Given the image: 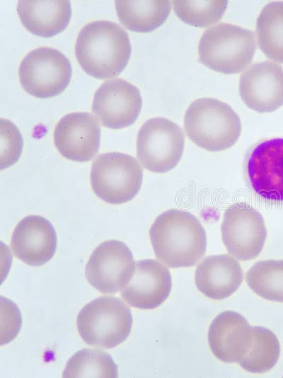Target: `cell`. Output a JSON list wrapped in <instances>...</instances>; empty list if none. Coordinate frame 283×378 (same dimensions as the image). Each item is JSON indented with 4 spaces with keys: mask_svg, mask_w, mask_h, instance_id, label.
I'll return each instance as SVG.
<instances>
[{
    "mask_svg": "<svg viewBox=\"0 0 283 378\" xmlns=\"http://www.w3.org/2000/svg\"><path fill=\"white\" fill-rule=\"evenodd\" d=\"M72 69L69 59L59 50L41 47L29 52L18 69L23 88L38 98L62 93L69 84Z\"/></svg>",
    "mask_w": 283,
    "mask_h": 378,
    "instance_id": "8",
    "label": "cell"
},
{
    "mask_svg": "<svg viewBox=\"0 0 283 378\" xmlns=\"http://www.w3.org/2000/svg\"><path fill=\"white\" fill-rule=\"evenodd\" d=\"M156 257L171 268L191 267L204 256L206 231L189 212L170 209L159 214L149 229Z\"/></svg>",
    "mask_w": 283,
    "mask_h": 378,
    "instance_id": "1",
    "label": "cell"
},
{
    "mask_svg": "<svg viewBox=\"0 0 283 378\" xmlns=\"http://www.w3.org/2000/svg\"><path fill=\"white\" fill-rule=\"evenodd\" d=\"M142 98L137 87L122 79L103 83L94 94L92 112L104 127L122 129L138 118Z\"/></svg>",
    "mask_w": 283,
    "mask_h": 378,
    "instance_id": "11",
    "label": "cell"
},
{
    "mask_svg": "<svg viewBox=\"0 0 283 378\" xmlns=\"http://www.w3.org/2000/svg\"><path fill=\"white\" fill-rule=\"evenodd\" d=\"M63 377H117V366L112 357L98 349H82L68 360Z\"/></svg>",
    "mask_w": 283,
    "mask_h": 378,
    "instance_id": "24",
    "label": "cell"
},
{
    "mask_svg": "<svg viewBox=\"0 0 283 378\" xmlns=\"http://www.w3.org/2000/svg\"><path fill=\"white\" fill-rule=\"evenodd\" d=\"M115 5L121 23L128 30L139 33H149L160 27L171 8L168 0H120Z\"/></svg>",
    "mask_w": 283,
    "mask_h": 378,
    "instance_id": "20",
    "label": "cell"
},
{
    "mask_svg": "<svg viewBox=\"0 0 283 378\" xmlns=\"http://www.w3.org/2000/svg\"><path fill=\"white\" fill-rule=\"evenodd\" d=\"M253 341V326L241 314L225 311L212 321L208 343L213 355L226 363L238 362L248 353Z\"/></svg>",
    "mask_w": 283,
    "mask_h": 378,
    "instance_id": "17",
    "label": "cell"
},
{
    "mask_svg": "<svg viewBox=\"0 0 283 378\" xmlns=\"http://www.w3.org/2000/svg\"><path fill=\"white\" fill-rule=\"evenodd\" d=\"M246 280L260 297L283 303V260L256 262L247 271Z\"/></svg>",
    "mask_w": 283,
    "mask_h": 378,
    "instance_id": "23",
    "label": "cell"
},
{
    "mask_svg": "<svg viewBox=\"0 0 283 378\" xmlns=\"http://www.w3.org/2000/svg\"><path fill=\"white\" fill-rule=\"evenodd\" d=\"M128 33L117 23L96 21L83 26L75 44V55L84 71L100 79L118 76L131 55Z\"/></svg>",
    "mask_w": 283,
    "mask_h": 378,
    "instance_id": "2",
    "label": "cell"
},
{
    "mask_svg": "<svg viewBox=\"0 0 283 378\" xmlns=\"http://www.w3.org/2000/svg\"><path fill=\"white\" fill-rule=\"evenodd\" d=\"M185 135L180 127L165 118H153L140 127L137 139V156L147 170L157 173L174 168L180 161Z\"/></svg>",
    "mask_w": 283,
    "mask_h": 378,
    "instance_id": "7",
    "label": "cell"
},
{
    "mask_svg": "<svg viewBox=\"0 0 283 378\" xmlns=\"http://www.w3.org/2000/svg\"><path fill=\"white\" fill-rule=\"evenodd\" d=\"M17 12L23 25L31 33L43 38L62 32L71 16L69 1H19Z\"/></svg>",
    "mask_w": 283,
    "mask_h": 378,
    "instance_id": "19",
    "label": "cell"
},
{
    "mask_svg": "<svg viewBox=\"0 0 283 378\" xmlns=\"http://www.w3.org/2000/svg\"><path fill=\"white\" fill-rule=\"evenodd\" d=\"M239 93L255 111L276 110L283 105V68L270 61L253 64L241 76Z\"/></svg>",
    "mask_w": 283,
    "mask_h": 378,
    "instance_id": "14",
    "label": "cell"
},
{
    "mask_svg": "<svg viewBox=\"0 0 283 378\" xmlns=\"http://www.w3.org/2000/svg\"><path fill=\"white\" fill-rule=\"evenodd\" d=\"M243 282L238 261L228 254L205 258L197 267L195 282L205 297L223 299L235 292Z\"/></svg>",
    "mask_w": 283,
    "mask_h": 378,
    "instance_id": "18",
    "label": "cell"
},
{
    "mask_svg": "<svg viewBox=\"0 0 283 378\" xmlns=\"http://www.w3.org/2000/svg\"><path fill=\"white\" fill-rule=\"evenodd\" d=\"M143 169L127 154H100L93 162L90 180L93 193L105 202L118 205L132 200L139 193Z\"/></svg>",
    "mask_w": 283,
    "mask_h": 378,
    "instance_id": "6",
    "label": "cell"
},
{
    "mask_svg": "<svg viewBox=\"0 0 283 378\" xmlns=\"http://www.w3.org/2000/svg\"><path fill=\"white\" fill-rule=\"evenodd\" d=\"M1 169L18 160L23 149V138L17 127L8 120L1 118Z\"/></svg>",
    "mask_w": 283,
    "mask_h": 378,
    "instance_id": "26",
    "label": "cell"
},
{
    "mask_svg": "<svg viewBox=\"0 0 283 378\" xmlns=\"http://www.w3.org/2000/svg\"><path fill=\"white\" fill-rule=\"evenodd\" d=\"M54 143L66 159L85 162L98 153L100 142V128L96 118L86 112L65 115L57 124Z\"/></svg>",
    "mask_w": 283,
    "mask_h": 378,
    "instance_id": "13",
    "label": "cell"
},
{
    "mask_svg": "<svg viewBox=\"0 0 283 378\" xmlns=\"http://www.w3.org/2000/svg\"><path fill=\"white\" fill-rule=\"evenodd\" d=\"M280 345L276 335L262 326H253V341L248 353L238 363L245 370L263 373L277 362Z\"/></svg>",
    "mask_w": 283,
    "mask_h": 378,
    "instance_id": "22",
    "label": "cell"
},
{
    "mask_svg": "<svg viewBox=\"0 0 283 378\" xmlns=\"http://www.w3.org/2000/svg\"><path fill=\"white\" fill-rule=\"evenodd\" d=\"M252 190L272 202H283V138L264 140L250 151L246 166Z\"/></svg>",
    "mask_w": 283,
    "mask_h": 378,
    "instance_id": "12",
    "label": "cell"
},
{
    "mask_svg": "<svg viewBox=\"0 0 283 378\" xmlns=\"http://www.w3.org/2000/svg\"><path fill=\"white\" fill-rule=\"evenodd\" d=\"M255 49L251 30L221 23L202 34L198 45L199 61L215 71L237 74L252 62Z\"/></svg>",
    "mask_w": 283,
    "mask_h": 378,
    "instance_id": "4",
    "label": "cell"
},
{
    "mask_svg": "<svg viewBox=\"0 0 283 378\" xmlns=\"http://www.w3.org/2000/svg\"><path fill=\"white\" fill-rule=\"evenodd\" d=\"M135 263L131 250L125 243L105 241L92 252L85 268L86 278L100 292L115 294L130 280Z\"/></svg>",
    "mask_w": 283,
    "mask_h": 378,
    "instance_id": "10",
    "label": "cell"
},
{
    "mask_svg": "<svg viewBox=\"0 0 283 378\" xmlns=\"http://www.w3.org/2000/svg\"><path fill=\"white\" fill-rule=\"evenodd\" d=\"M221 232L229 253L243 261L255 258L267 238L263 217L245 202L234 203L225 210Z\"/></svg>",
    "mask_w": 283,
    "mask_h": 378,
    "instance_id": "9",
    "label": "cell"
},
{
    "mask_svg": "<svg viewBox=\"0 0 283 378\" xmlns=\"http://www.w3.org/2000/svg\"><path fill=\"white\" fill-rule=\"evenodd\" d=\"M11 244L18 259L31 266H40L54 256L57 234L48 219L39 215H29L16 226Z\"/></svg>",
    "mask_w": 283,
    "mask_h": 378,
    "instance_id": "16",
    "label": "cell"
},
{
    "mask_svg": "<svg viewBox=\"0 0 283 378\" xmlns=\"http://www.w3.org/2000/svg\"><path fill=\"white\" fill-rule=\"evenodd\" d=\"M184 130L188 138L209 151L231 148L241 132L239 116L227 103L213 98L194 101L187 108Z\"/></svg>",
    "mask_w": 283,
    "mask_h": 378,
    "instance_id": "3",
    "label": "cell"
},
{
    "mask_svg": "<svg viewBox=\"0 0 283 378\" xmlns=\"http://www.w3.org/2000/svg\"><path fill=\"white\" fill-rule=\"evenodd\" d=\"M171 287L168 268L155 259H144L135 263L132 277L121 290V296L133 307L153 309L168 298Z\"/></svg>",
    "mask_w": 283,
    "mask_h": 378,
    "instance_id": "15",
    "label": "cell"
},
{
    "mask_svg": "<svg viewBox=\"0 0 283 378\" xmlns=\"http://www.w3.org/2000/svg\"><path fill=\"white\" fill-rule=\"evenodd\" d=\"M132 322L129 308L120 299L103 296L81 309L76 326L81 338L88 345L112 348L128 338Z\"/></svg>",
    "mask_w": 283,
    "mask_h": 378,
    "instance_id": "5",
    "label": "cell"
},
{
    "mask_svg": "<svg viewBox=\"0 0 283 378\" xmlns=\"http://www.w3.org/2000/svg\"><path fill=\"white\" fill-rule=\"evenodd\" d=\"M256 35L265 56L283 63V1H272L264 6L257 19Z\"/></svg>",
    "mask_w": 283,
    "mask_h": 378,
    "instance_id": "21",
    "label": "cell"
},
{
    "mask_svg": "<svg viewBox=\"0 0 283 378\" xmlns=\"http://www.w3.org/2000/svg\"><path fill=\"white\" fill-rule=\"evenodd\" d=\"M228 1H173V10L184 23L195 27H207L221 20Z\"/></svg>",
    "mask_w": 283,
    "mask_h": 378,
    "instance_id": "25",
    "label": "cell"
}]
</instances>
